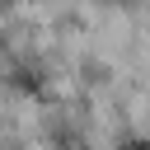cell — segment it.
<instances>
[{"label": "cell", "instance_id": "cell-1", "mask_svg": "<svg viewBox=\"0 0 150 150\" xmlns=\"http://www.w3.org/2000/svg\"><path fill=\"white\" fill-rule=\"evenodd\" d=\"M122 150H145V141H127V145H122Z\"/></svg>", "mask_w": 150, "mask_h": 150}]
</instances>
